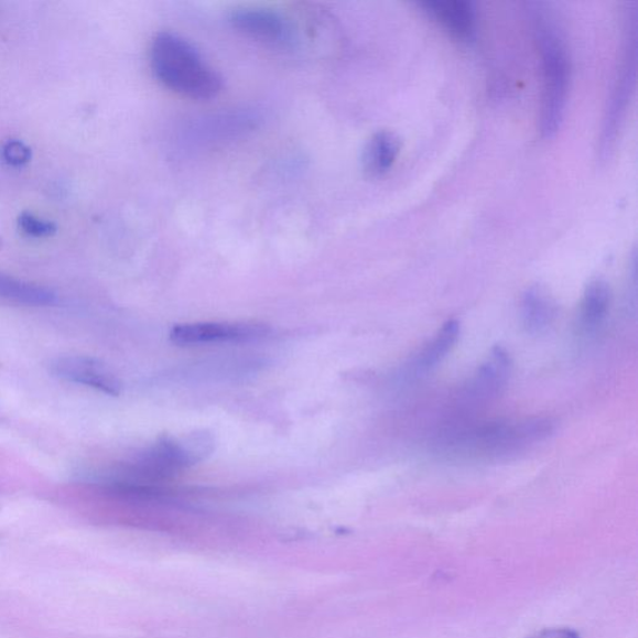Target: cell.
Here are the masks:
<instances>
[{
    "label": "cell",
    "instance_id": "cell-1",
    "mask_svg": "<svg viewBox=\"0 0 638 638\" xmlns=\"http://www.w3.org/2000/svg\"><path fill=\"white\" fill-rule=\"evenodd\" d=\"M552 432L554 423L547 418L463 425L441 434L435 450L451 461H499L545 441Z\"/></svg>",
    "mask_w": 638,
    "mask_h": 638
},
{
    "label": "cell",
    "instance_id": "cell-2",
    "mask_svg": "<svg viewBox=\"0 0 638 638\" xmlns=\"http://www.w3.org/2000/svg\"><path fill=\"white\" fill-rule=\"evenodd\" d=\"M529 6L544 78L540 131L542 137L551 139L558 134L565 116L571 72L570 56L564 32L550 7L545 3Z\"/></svg>",
    "mask_w": 638,
    "mask_h": 638
},
{
    "label": "cell",
    "instance_id": "cell-3",
    "mask_svg": "<svg viewBox=\"0 0 638 638\" xmlns=\"http://www.w3.org/2000/svg\"><path fill=\"white\" fill-rule=\"evenodd\" d=\"M150 62L160 83L190 99L209 100L223 89V78L195 47L174 33H160L151 45Z\"/></svg>",
    "mask_w": 638,
    "mask_h": 638
},
{
    "label": "cell",
    "instance_id": "cell-4",
    "mask_svg": "<svg viewBox=\"0 0 638 638\" xmlns=\"http://www.w3.org/2000/svg\"><path fill=\"white\" fill-rule=\"evenodd\" d=\"M215 450L214 437L205 432L164 437L130 466L122 479L159 482L207 458Z\"/></svg>",
    "mask_w": 638,
    "mask_h": 638
},
{
    "label": "cell",
    "instance_id": "cell-5",
    "mask_svg": "<svg viewBox=\"0 0 638 638\" xmlns=\"http://www.w3.org/2000/svg\"><path fill=\"white\" fill-rule=\"evenodd\" d=\"M637 63V12L631 9L627 18L625 50L618 66L612 98H609L604 119L603 134L599 139V159L606 161L612 156L618 132L623 127L628 102L636 80Z\"/></svg>",
    "mask_w": 638,
    "mask_h": 638
},
{
    "label": "cell",
    "instance_id": "cell-6",
    "mask_svg": "<svg viewBox=\"0 0 638 638\" xmlns=\"http://www.w3.org/2000/svg\"><path fill=\"white\" fill-rule=\"evenodd\" d=\"M270 332L271 328L262 323H187L171 329L170 339L177 346L190 347L257 340L268 337Z\"/></svg>",
    "mask_w": 638,
    "mask_h": 638
},
{
    "label": "cell",
    "instance_id": "cell-7",
    "mask_svg": "<svg viewBox=\"0 0 638 638\" xmlns=\"http://www.w3.org/2000/svg\"><path fill=\"white\" fill-rule=\"evenodd\" d=\"M52 371L66 382L97 389L105 394L118 396L121 392L118 377L97 359L84 356L61 357L52 365Z\"/></svg>",
    "mask_w": 638,
    "mask_h": 638
},
{
    "label": "cell",
    "instance_id": "cell-8",
    "mask_svg": "<svg viewBox=\"0 0 638 638\" xmlns=\"http://www.w3.org/2000/svg\"><path fill=\"white\" fill-rule=\"evenodd\" d=\"M236 30L272 44L292 42L290 22L281 13L263 8L237 9L230 17Z\"/></svg>",
    "mask_w": 638,
    "mask_h": 638
},
{
    "label": "cell",
    "instance_id": "cell-9",
    "mask_svg": "<svg viewBox=\"0 0 638 638\" xmlns=\"http://www.w3.org/2000/svg\"><path fill=\"white\" fill-rule=\"evenodd\" d=\"M511 367L508 352L501 347L495 348L466 385L465 398L473 403L487 402L497 398L508 386Z\"/></svg>",
    "mask_w": 638,
    "mask_h": 638
},
{
    "label": "cell",
    "instance_id": "cell-10",
    "mask_svg": "<svg viewBox=\"0 0 638 638\" xmlns=\"http://www.w3.org/2000/svg\"><path fill=\"white\" fill-rule=\"evenodd\" d=\"M461 326L458 321H447L428 345L404 365L399 379L404 383L415 382L422 379L442 364L456 340L459 338Z\"/></svg>",
    "mask_w": 638,
    "mask_h": 638
},
{
    "label": "cell",
    "instance_id": "cell-11",
    "mask_svg": "<svg viewBox=\"0 0 638 638\" xmlns=\"http://www.w3.org/2000/svg\"><path fill=\"white\" fill-rule=\"evenodd\" d=\"M613 306V292L607 282L595 280L587 284L581 299L576 331L583 338H593L602 332Z\"/></svg>",
    "mask_w": 638,
    "mask_h": 638
},
{
    "label": "cell",
    "instance_id": "cell-12",
    "mask_svg": "<svg viewBox=\"0 0 638 638\" xmlns=\"http://www.w3.org/2000/svg\"><path fill=\"white\" fill-rule=\"evenodd\" d=\"M425 12L440 21L453 35L465 42L476 36L475 6L468 0H424Z\"/></svg>",
    "mask_w": 638,
    "mask_h": 638
},
{
    "label": "cell",
    "instance_id": "cell-13",
    "mask_svg": "<svg viewBox=\"0 0 638 638\" xmlns=\"http://www.w3.org/2000/svg\"><path fill=\"white\" fill-rule=\"evenodd\" d=\"M520 312L522 326L531 336H539L548 332L558 316L554 299L538 285L523 294Z\"/></svg>",
    "mask_w": 638,
    "mask_h": 638
},
{
    "label": "cell",
    "instance_id": "cell-14",
    "mask_svg": "<svg viewBox=\"0 0 638 638\" xmlns=\"http://www.w3.org/2000/svg\"><path fill=\"white\" fill-rule=\"evenodd\" d=\"M401 151L399 139L389 131H379L367 142L364 151V169L370 176H382L396 163Z\"/></svg>",
    "mask_w": 638,
    "mask_h": 638
},
{
    "label": "cell",
    "instance_id": "cell-15",
    "mask_svg": "<svg viewBox=\"0 0 638 638\" xmlns=\"http://www.w3.org/2000/svg\"><path fill=\"white\" fill-rule=\"evenodd\" d=\"M0 300L23 304V306H51L55 303V294L40 285L18 281L0 274Z\"/></svg>",
    "mask_w": 638,
    "mask_h": 638
},
{
    "label": "cell",
    "instance_id": "cell-16",
    "mask_svg": "<svg viewBox=\"0 0 638 638\" xmlns=\"http://www.w3.org/2000/svg\"><path fill=\"white\" fill-rule=\"evenodd\" d=\"M19 227L33 237H50L56 233V226L53 223L42 221L31 214H22L19 217Z\"/></svg>",
    "mask_w": 638,
    "mask_h": 638
},
{
    "label": "cell",
    "instance_id": "cell-17",
    "mask_svg": "<svg viewBox=\"0 0 638 638\" xmlns=\"http://www.w3.org/2000/svg\"><path fill=\"white\" fill-rule=\"evenodd\" d=\"M3 159L9 165L21 166L32 158L31 149L18 140L8 141L2 150Z\"/></svg>",
    "mask_w": 638,
    "mask_h": 638
},
{
    "label": "cell",
    "instance_id": "cell-18",
    "mask_svg": "<svg viewBox=\"0 0 638 638\" xmlns=\"http://www.w3.org/2000/svg\"><path fill=\"white\" fill-rule=\"evenodd\" d=\"M530 638H580V636L571 628H551Z\"/></svg>",
    "mask_w": 638,
    "mask_h": 638
}]
</instances>
